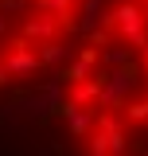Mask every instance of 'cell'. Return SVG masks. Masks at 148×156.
<instances>
[{
	"label": "cell",
	"mask_w": 148,
	"mask_h": 156,
	"mask_svg": "<svg viewBox=\"0 0 148 156\" xmlns=\"http://www.w3.org/2000/svg\"><path fill=\"white\" fill-rule=\"evenodd\" d=\"M62 117H66V125H70L74 136H86V133L93 129V113H90V109H82V105H74V101L62 105Z\"/></svg>",
	"instance_id": "3"
},
{
	"label": "cell",
	"mask_w": 148,
	"mask_h": 156,
	"mask_svg": "<svg viewBox=\"0 0 148 156\" xmlns=\"http://www.w3.org/2000/svg\"><path fill=\"white\" fill-rule=\"evenodd\" d=\"M93 62H97V51H82L78 55V62H74L70 70H66V82H78V78H90V70H93Z\"/></svg>",
	"instance_id": "4"
},
{
	"label": "cell",
	"mask_w": 148,
	"mask_h": 156,
	"mask_svg": "<svg viewBox=\"0 0 148 156\" xmlns=\"http://www.w3.org/2000/svg\"><path fill=\"white\" fill-rule=\"evenodd\" d=\"M4 66H8L12 78H23V74H31V70L39 66V51H31V47L19 43V47H12V51L4 55Z\"/></svg>",
	"instance_id": "1"
},
{
	"label": "cell",
	"mask_w": 148,
	"mask_h": 156,
	"mask_svg": "<svg viewBox=\"0 0 148 156\" xmlns=\"http://www.w3.org/2000/svg\"><path fill=\"white\" fill-rule=\"evenodd\" d=\"M8 78H12V74H8V66H4V62H0V86H4V82H8Z\"/></svg>",
	"instance_id": "6"
},
{
	"label": "cell",
	"mask_w": 148,
	"mask_h": 156,
	"mask_svg": "<svg viewBox=\"0 0 148 156\" xmlns=\"http://www.w3.org/2000/svg\"><path fill=\"white\" fill-rule=\"evenodd\" d=\"M39 8H43V12H55L62 23L74 16V0H39Z\"/></svg>",
	"instance_id": "5"
},
{
	"label": "cell",
	"mask_w": 148,
	"mask_h": 156,
	"mask_svg": "<svg viewBox=\"0 0 148 156\" xmlns=\"http://www.w3.org/2000/svg\"><path fill=\"white\" fill-rule=\"evenodd\" d=\"M58 23H62V20H58L55 12H39L35 20H27V23H23V35H27V39H55Z\"/></svg>",
	"instance_id": "2"
}]
</instances>
